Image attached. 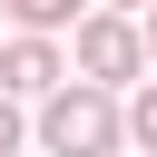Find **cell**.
Instances as JSON below:
<instances>
[{"mask_svg": "<svg viewBox=\"0 0 157 157\" xmlns=\"http://www.w3.org/2000/svg\"><path fill=\"white\" fill-rule=\"evenodd\" d=\"M128 137V108L108 98V78H59L39 98V147L49 157H118Z\"/></svg>", "mask_w": 157, "mask_h": 157, "instance_id": "6da1fadb", "label": "cell"}, {"mask_svg": "<svg viewBox=\"0 0 157 157\" xmlns=\"http://www.w3.org/2000/svg\"><path fill=\"white\" fill-rule=\"evenodd\" d=\"M147 59H157V49H147V20H128V10H88V20H78V78L128 88Z\"/></svg>", "mask_w": 157, "mask_h": 157, "instance_id": "7a4b0ae2", "label": "cell"}, {"mask_svg": "<svg viewBox=\"0 0 157 157\" xmlns=\"http://www.w3.org/2000/svg\"><path fill=\"white\" fill-rule=\"evenodd\" d=\"M69 69H59V49H49V29H20L10 49H0V88H20V98H49Z\"/></svg>", "mask_w": 157, "mask_h": 157, "instance_id": "3957f363", "label": "cell"}, {"mask_svg": "<svg viewBox=\"0 0 157 157\" xmlns=\"http://www.w3.org/2000/svg\"><path fill=\"white\" fill-rule=\"evenodd\" d=\"M20 29H78V0H10Z\"/></svg>", "mask_w": 157, "mask_h": 157, "instance_id": "277c9868", "label": "cell"}, {"mask_svg": "<svg viewBox=\"0 0 157 157\" xmlns=\"http://www.w3.org/2000/svg\"><path fill=\"white\" fill-rule=\"evenodd\" d=\"M128 137H137V147H147V157H157V78H147V88H137V98H128Z\"/></svg>", "mask_w": 157, "mask_h": 157, "instance_id": "5b68a950", "label": "cell"}, {"mask_svg": "<svg viewBox=\"0 0 157 157\" xmlns=\"http://www.w3.org/2000/svg\"><path fill=\"white\" fill-rule=\"evenodd\" d=\"M0 157H20V88H0Z\"/></svg>", "mask_w": 157, "mask_h": 157, "instance_id": "8992f818", "label": "cell"}, {"mask_svg": "<svg viewBox=\"0 0 157 157\" xmlns=\"http://www.w3.org/2000/svg\"><path fill=\"white\" fill-rule=\"evenodd\" d=\"M147 49H157V0H147Z\"/></svg>", "mask_w": 157, "mask_h": 157, "instance_id": "52a82bcc", "label": "cell"}, {"mask_svg": "<svg viewBox=\"0 0 157 157\" xmlns=\"http://www.w3.org/2000/svg\"><path fill=\"white\" fill-rule=\"evenodd\" d=\"M108 10H147V0H108Z\"/></svg>", "mask_w": 157, "mask_h": 157, "instance_id": "ba28073f", "label": "cell"}, {"mask_svg": "<svg viewBox=\"0 0 157 157\" xmlns=\"http://www.w3.org/2000/svg\"><path fill=\"white\" fill-rule=\"evenodd\" d=\"M0 10H10V0H0Z\"/></svg>", "mask_w": 157, "mask_h": 157, "instance_id": "9c48e42d", "label": "cell"}]
</instances>
